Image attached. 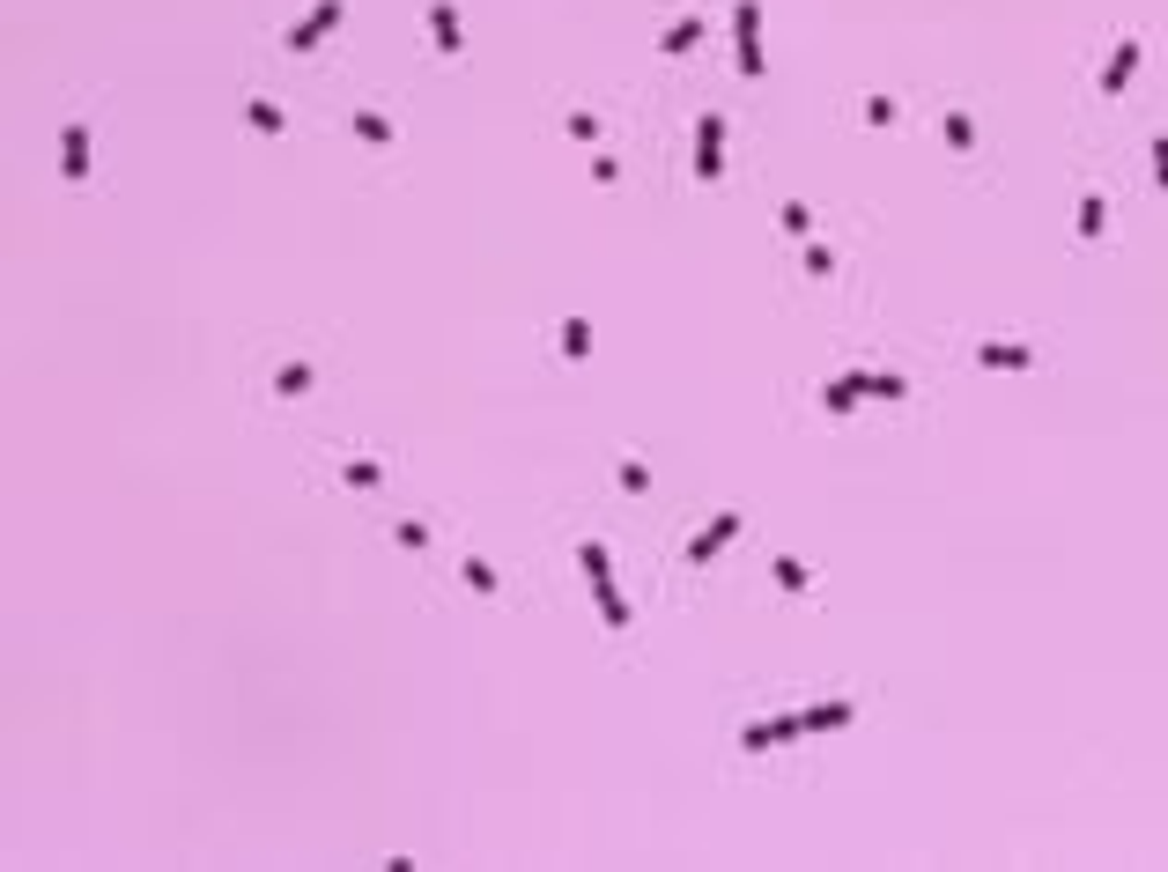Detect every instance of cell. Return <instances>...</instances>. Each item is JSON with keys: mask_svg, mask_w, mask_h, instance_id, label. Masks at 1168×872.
<instances>
[{"mask_svg": "<svg viewBox=\"0 0 1168 872\" xmlns=\"http://www.w3.org/2000/svg\"><path fill=\"white\" fill-rule=\"evenodd\" d=\"M732 60H740L747 82L762 74V8H755V0H740V8H732Z\"/></svg>", "mask_w": 1168, "mask_h": 872, "instance_id": "obj_1", "label": "cell"}, {"mask_svg": "<svg viewBox=\"0 0 1168 872\" xmlns=\"http://www.w3.org/2000/svg\"><path fill=\"white\" fill-rule=\"evenodd\" d=\"M695 178H703V185L725 178V119H718V111L695 119Z\"/></svg>", "mask_w": 1168, "mask_h": 872, "instance_id": "obj_2", "label": "cell"}, {"mask_svg": "<svg viewBox=\"0 0 1168 872\" xmlns=\"http://www.w3.org/2000/svg\"><path fill=\"white\" fill-rule=\"evenodd\" d=\"M341 15H348L341 0H318V8H311V15H304V23H296L289 37H281V45H289V52H311V45H326V37L341 30Z\"/></svg>", "mask_w": 1168, "mask_h": 872, "instance_id": "obj_3", "label": "cell"}, {"mask_svg": "<svg viewBox=\"0 0 1168 872\" xmlns=\"http://www.w3.org/2000/svg\"><path fill=\"white\" fill-rule=\"evenodd\" d=\"M740 525H747V518H740V510H718V518H710V525H703V533H695V540H688V570H703V562H718V555H725V540H732V533H740Z\"/></svg>", "mask_w": 1168, "mask_h": 872, "instance_id": "obj_4", "label": "cell"}, {"mask_svg": "<svg viewBox=\"0 0 1168 872\" xmlns=\"http://www.w3.org/2000/svg\"><path fill=\"white\" fill-rule=\"evenodd\" d=\"M784 739H806V710L769 717V725H747V732H740V747H747V754H769V747H784Z\"/></svg>", "mask_w": 1168, "mask_h": 872, "instance_id": "obj_5", "label": "cell"}, {"mask_svg": "<svg viewBox=\"0 0 1168 872\" xmlns=\"http://www.w3.org/2000/svg\"><path fill=\"white\" fill-rule=\"evenodd\" d=\"M60 170H67L74 185L89 178V126H82V119H67V126H60Z\"/></svg>", "mask_w": 1168, "mask_h": 872, "instance_id": "obj_6", "label": "cell"}, {"mask_svg": "<svg viewBox=\"0 0 1168 872\" xmlns=\"http://www.w3.org/2000/svg\"><path fill=\"white\" fill-rule=\"evenodd\" d=\"M429 45H437V52H459V45H466L459 8H451V0H429Z\"/></svg>", "mask_w": 1168, "mask_h": 872, "instance_id": "obj_7", "label": "cell"}, {"mask_svg": "<svg viewBox=\"0 0 1168 872\" xmlns=\"http://www.w3.org/2000/svg\"><path fill=\"white\" fill-rule=\"evenodd\" d=\"M858 400H865V370H843V377H836V385H828V392H821V407H828V414H851Z\"/></svg>", "mask_w": 1168, "mask_h": 872, "instance_id": "obj_8", "label": "cell"}, {"mask_svg": "<svg viewBox=\"0 0 1168 872\" xmlns=\"http://www.w3.org/2000/svg\"><path fill=\"white\" fill-rule=\"evenodd\" d=\"M592 599H599V614H607V629H629V606H621V592H614V570L592 577Z\"/></svg>", "mask_w": 1168, "mask_h": 872, "instance_id": "obj_9", "label": "cell"}, {"mask_svg": "<svg viewBox=\"0 0 1168 872\" xmlns=\"http://www.w3.org/2000/svg\"><path fill=\"white\" fill-rule=\"evenodd\" d=\"M1132 74H1139V45L1124 37V45H1117V60H1109V74H1102V97H1117V89L1132 82Z\"/></svg>", "mask_w": 1168, "mask_h": 872, "instance_id": "obj_10", "label": "cell"}, {"mask_svg": "<svg viewBox=\"0 0 1168 872\" xmlns=\"http://www.w3.org/2000/svg\"><path fill=\"white\" fill-rule=\"evenodd\" d=\"M976 363H991V370H1028L1035 348H1006V340H991V348H976Z\"/></svg>", "mask_w": 1168, "mask_h": 872, "instance_id": "obj_11", "label": "cell"}, {"mask_svg": "<svg viewBox=\"0 0 1168 872\" xmlns=\"http://www.w3.org/2000/svg\"><path fill=\"white\" fill-rule=\"evenodd\" d=\"M355 141H363V148H392V119H385V111H355Z\"/></svg>", "mask_w": 1168, "mask_h": 872, "instance_id": "obj_12", "label": "cell"}, {"mask_svg": "<svg viewBox=\"0 0 1168 872\" xmlns=\"http://www.w3.org/2000/svg\"><path fill=\"white\" fill-rule=\"evenodd\" d=\"M311 377H318L311 363H281V370H274V392H281V400H304V392H311Z\"/></svg>", "mask_w": 1168, "mask_h": 872, "instance_id": "obj_13", "label": "cell"}, {"mask_svg": "<svg viewBox=\"0 0 1168 872\" xmlns=\"http://www.w3.org/2000/svg\"><path fill=\"white\" fill-rule=\"evenodd\" d=\"M851 703H821V710H806V732H843V725H851Z\"/></svg>", "mask_w": 1168, "mask_h": 872, "instance_id": "obj_14", "label": "cell"}, {"mask_svg": "<svg viewBox=\"0 0 1168 872\" xmlns=\"http://www.w3.org/2000/svg\"><path fill=\"white\" fill-rule=\"evenodd\" d=\"M865 400H910V385L895 370H865Z\"/></svg>", "mask_w": 1168, "mask_h": 872, "instance_id": "obj_15", "label": "cell"}, {"mask_svg": "<svg viewBox=\"0 0 1168 872\" xmlns=\"http://www.w3.org/2000/svg\"><path fill=\"white\" fill-rule=\"evenodd\" d=\"M562 355H570V363H577V355H592V326H584V318H562Z\"/></svg>", "mask_w": 1168, "mask_h": 872, "instance_id": "obj_16", "label": "cell"}, {"mask_svg": "<svg viewBox=\"0 0 1168 872\" xmlns=\"http://www.w3.org/2000/svg\"><path fill=\"white\" fill-rule=\"evenodd\" d=\"M695 37H703V23L688 15V23H673L666 37H658V52H673V60H681V52H695Z\"/></svg>", "mask_w": 1168, "mask_h": 872, "instance_id": "obj_17", "label": "cell"}, {"mask_svg": "<svg viewBox=\"0 0 1168 872\" xmlns=\"http://www.w3.org/2000/svg\"><path fill=\"white\" fill-rule=\"evenodd\" d=\"M769 570H777V584H784V592H806V584H814V570H806L799 555H777Z\"/></svg>", "mask_w": 1168, "mask_h": 872, "instance_id": "obj_18", "label": "cell"}, {"mask_svg": "<svg viewBox=\"0 0 1168 872\" xmlns=\"http://www.w3.org/2000/svg\"><path fill=\"white\" fill-rule=\"evenodd\" d=\"M1109 230V207H1102V193H1087L1080 200V237H1102Z\"/></svg>", "mask_w": 1168, "mask_h": 872, "instance_id": "obj_19", "label": "cell"}, {"mask_svg": "<svg viewBox=\"0 0 1168 872\" xmlns=\"http://www.w3.org/2000/svg\"><path fill=\"white\" fill-rule=\"evenodd\" d=\"M947 141H954V156H969V148H976V126H969V111H947Z\"/></svg>", "mask_w": 1168, "mask_h": 872, "instance_id": "obj_20", "label": "cell"}, {"mask_svg": "<svg viewBox=\"0 0 1168 872\" xmlns=\"http://www.w3.org/2000/svg\"><path fill=\"white\" fill-rule=\"evenodd\" d=\"M777 222H784L791 237H806V230H814V215H806V200H784V207H777Z\"/></svg>", "mask_w": 1168, "mask_h": 872, "instance_id": "obj_21", "label": "cell"}, {"mask_svg": "<svg viewBox=\"0 0 1168 872\" xmlns=\"http://www.w3.org/2000/svg\"><path fill=\"white\" fill-rule=\"evenodd\" d=\"M378 481H385L378 459H348V488H378Z\"/></svg>", "mask_w": 1168, "mask_h": 872, "instance_id": "obj_22", "label": "cell"}, {"mask_svg": "<svg viewBox=\"0 0 1168 872\" xmlns=\"http://www.w3.org/2000/svg\"><path fill=\"white\" fill-rule=\"evenodd\" d=\"M252 126H259V134H281V104L274 97H252Z\"/></svg>", "mask_w": 1168, "mask_h": 872, "instance_id": "obj_23", "label": "cell"}, {"mask_svg": "<svg viewBox=\"0 0 1168 872\" xmlns=\"http://www.w3.org/2000/svg\"><path fill=\"white\" fill-rule=\"evenodd\" d=\"M459 577H466V584H474V592H496V584H503L496 570H488V562H459Z\"/></svg>", "mask_w": 1168, "mask_h": 872, "instance_id": "obj_24", "label": "cell"}, {"mask_svg": "<svg viewBox=\"0 0 1168 872\" xmlns=\"http://www.w3.org/2000/svg\"><path fill=\"white\" fill-rule=\"evenodd\" d=\"M621 488H629V496H644V488H651V466H636V459H621Z\"/></svg>", "mask_w": 1168, "mask_h": 872, "instance_id": "obj_25", "label": "cell"}, {"mask_svg": "<svg viewBox=\"0 0 1168 872\" xmlns=\"http://www.w3.org/2000/svg\"><path fill=\"white\" fill-rule=\"evenodd\" d=\"M1154 178H1161V193H1168V134L1154 141Z\"/></svg>", "mask_w": 1168, "mask_h": 872, "instance_id": "obj_26", "label": "cell"}]
</instances>
